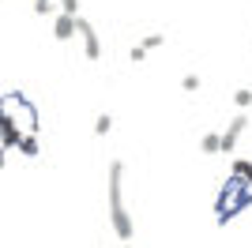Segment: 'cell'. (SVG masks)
Returning <instances> with one entry per match:
<instances>
[{"mask_svg": "<svg viewBox=\"0 0 252 248\" xmlns=\"http://www.w3.org/2000/svg\"><path fill=\"white\" fill-rule=\"evenodd\" d=\"M125 165L121 162H109V185H105V196H109V222H113V233L121 241H132L136 226L128 218V207H125Z\"/></svg>", "mask_w": 252, "mask_h": 248, "instance_id": "cell-1", "label": "cell"}, {"mask_svg": "<svg viewBox=\"0 0 252 248\" xmlns=\"http://www.w3.org/2000/svg\"><path fill=\"white\" fill-rule=\"evenodd\" d=\"M249 203H252V185L241 181V177H230V181H226V192H222L219 203H215L219 222H230V218L237 215V211H245Z\"/></svg>", "mask_w": 252, "mask_h": 248, "instance_id": "cell-2", "label": "cell"}, {"mask_svg": "<svg viewBox=\"0 0 252 248\" xmlns=\"http://www.w3.org/2000/svg\"><path fill=\"white\" fill-rule=\"evenodd\" d=\"M245 128H249V113H237L230 121V128H226V132H222V155H233V151H237V143H241V135H245Z\"/></svg>", "mask_w": 252, "mask_h": 248, "instance_id": "cell-3", "label": "cell"}, {"mask_svg": "<svg viewBox=\"0 0 252 248\" xmlns=\"http://www.w3.org/2000/svg\"><path fill=\"white\" fill-rule=\"evenodd\" d=\"M79 34V15H68V11H57L53 15V38L57 41H68Z\"/></svg>", "mask_w": 252, "mask_h": 248, "instance_id": "cell-4", "label": "cell"}, {"mask_svg": "<svg viewBox=\"0 0 252 248\" xmlns=\"http://www.w3.org/2000/svg\"><path fill=\"white\" fill-rule=\"evenodd\" d=\"M79 38H83V53L87 61H102V41H98V31L79 15Z\"/></svg>", "mask_w": 252, "mask_h": 248, "instance_id": "cell-5", "label": "cell"}, {"mask_svg": "<svg viewBox=\"0 0 252 248\" xmlns=\"http://www.w3.org/2000/svg\"><path fill=\"white\" fill-rule=\"evenodd\" d=\"M200 151H203V155H222V135L207 132V135L200 139Z\"/></svg>", "mask_w": 252, "mask_h": 248, "instance_id": "cell-6", "label": "cell"}, {"mask_svg": "<svg viewBox=\"0 0 252 248\" xmlns=\"http://www.w3.org/2000/svg\"><path fill=\"white\" fill-rule=\"evenodd\" d=\"M233 177H241V181L252 185V162L249 158H233Z\"/></svg>", "mask_w": 252, "mask_h": 248, "instance_id": "cell-7", "label": "cell"}, {"mask_svg": "<svg viewBox=\"0 0 252 248\" xmlns=\"http://www.w3.org/2000/svg\"><path fill=\"white\" fill-rule=\"evenodd\" d=\"M19 151L23 155H38V139H34V132H23V139H19Z\"/></svg>", "mask_w": 252, "mask_h": 248, "instance_id": "cell-8", "label": "cell"}, {"mask_svg": "<svg viewBox=\"0 0 252 248\" xmlns=\"http://www.w3.org/2000/svg\"><path fill=\"white\" fill-rule=\"evenodd\" d=\"M109 128H113V117H109V113H98L94 117V135H105Z\"/></svg>", "mask_w": 252, "mask_h": 248, "instance_id": "cell-9", "label": "cell"}, {"mask_svg": "<svg viewBox=\"0 0 252 248\" xmlns=\"http://www.w3.org/2000/svg\"><path fill=\"white\" fill-rule=\"evenodd\" d=\"M233 105H237V109H249V105H252V91H249V87H241V91L233 94Z\"/></svg>", "mask_w": 252, "mask_h": 248, "instance_id": "cell-10", "label": "cell"}, {"mask_svg": "<svg viewBox=\"0 0 252 248\" xmlns=\"http://www.w3.org/2000/svg\"><path fill=\"white\" fill-rule=\"evenodd\" d=\"M53 8H57V0H34V11H38V15H53Z\"/></svg>", "mask_w": 252, "mask_h": 248, "instance_id": "cell-11", "label": "cell"}, {"mask_svg": "<svg viewBox=\"0 0 252 248\" xmlns=\"http://www.w3.org/2000/svg\"><path fill=\"white\" fill-rule=\"evenodd\" d=\"M57 8L68 11V15H79V0H57Z\"/></svg>", "mask_w": 252, "mask_h": 248, "instance_id": "cell-12", "label": "cell"}, {"mask_svg": "<svg viewBox=\"0 0 252 248\" xmlns=\"http://www.w3.org/2000/svg\"><path fill=\"white\" fill-rule=\"evenodd\" d=\"M162 41H166V38H162V34H147V38H143V49H158V45H162Z\"/></svg>", "mask_w": 252, "mask_h": 248, "instance_id": "cell-13", "label": "cell"}, {"mask_svg": "<svg viewBox=\"0 0 252 248\" xmlns=\"http://www.w3.org/2000/svg\"><path fill=\"white\" fill-rule=\"evenodd\" d=\"M181 87H185V91H200V75H185Z\"/></svg>", "mask_w": 252, "mask_h": 248, "instance_id": "cell-14", "label": "cell"}, {"mask_svg": "<svg viewBox=\"0 0 252 248\" xmlns=\"http://www.w3.org/2000/svg\"><path fill=\"white\" fill-rule=\"evenodd\" d=\"M8 113V98H0V117Z\"/></svg>", "mask_w": 252, "mask_h": 248, "instance_id": "cell-15", "label": "cell"}, {"mask_svg": "<svg viewBox=\"0 0 252 248\" xmlns=\"http://www.w3.org/2000/svg\"><path fill=\"white\" fill-rule=\"evenodd\" d=\"M121 248H132V245H121Z\"/></svg>", "mask_w": 252, "mask_h": 248, "instance_id": "cell-16", "label": "cell"}]
</instances>
